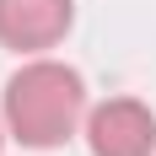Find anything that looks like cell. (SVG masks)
<instances>
[{"mask_svg": "<svg viewBox=\"0 0 156 156\" xmlns=\"http://www.w3.org/2000/svg\"><path fill=\"white\" fill-rule=\"evenodd\" d=\"M0 140H5V135H0Z\"/></svg>", "mask_w": 156, "mask_h": 156, "instance_id": "4", "label": "cell"}, {"mask_svg": "<svg viewBox=\"0 0 156 156\" xmlns=\"http://www.w3.org/2000/svg\"><path fill=\"white\" fill-rule=\"evenodd\" d=\"M86 119V81L59 59H32L5 81V129L27 151H54Z\"/></svg>", "mask_w": 156, "mask_h": 156, "instance_id": "1", "label": "cell"}, {"mask_svg": "<svg viewBox=\"0 0 156 156\" xmlns=\"http://www.w3.org/2000/svg\"><path fill=\"white\" fill-rule=\"evenodd\" d=\"M76 22V0H0V43L16 54L54 48Z\"/></svg>", "mask_w": 156, "mask_h": 156, "instance_id": "3", "label": "cell"}, {"mask_svg": "<svg viewBox=\"0 0 156 156\" xmlns=\"http://www.w3.org/2000/svg\"><path fill=\"white\" fill-rule=\"evenodd\" d=\"M92 156H151L156 151V113L135 97H108L86 113Z\"/></svg>", "mask_w": 156, "mask_h": 156, "instance_id": "2", "label": "cell"}]
</instances>
